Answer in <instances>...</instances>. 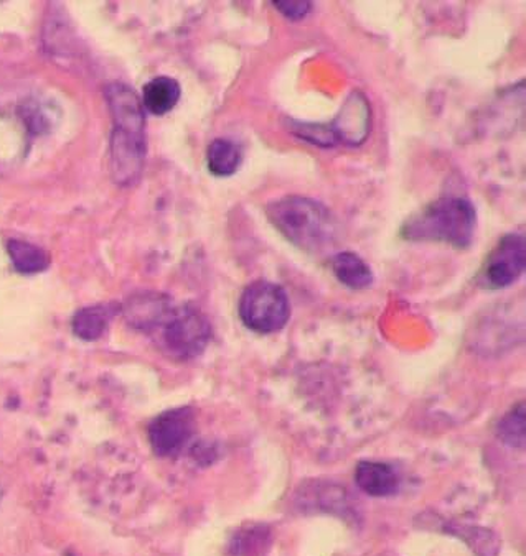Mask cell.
<instances>
[{"label":"cell","mask_w":526,"mask_h":556,"mask_svg":"<svg viewBox=\"0 0 526 556\" xmlns=\"http://www.w3.org/2000/svg\"><path fill=\"white\" fill-rule=\"evenodd\" d=\"M273 4L284 17L291 21H301L312 11V2L309 0H274Z\"/></svg>","instance_id":"17"},{"label":"cell","mask_w":526,"mask_h":556,"mask_svg":"<svg viewBox=\"0 0 526 556\" xmlns=\"http://www.w3.org/2000/svg\"><path fill=\"white\" fill-rule=\"evenodd\" d=\"M8 252L15 270L24 275L40 274L50 265L48 252L27 241L11 239L8 242Z\"/></svg>","instance_id":"15"},{"label":"cell","mask_w":526,"mask_h":556,"mask_svg":"<svg viewBox=\"0 0 526 556\" xmlns=\"http://www.w3.org/2000/svg\"><path fill=\"white\" fill-rule=\"evenodd\" d=\"M172 306V300L162 293H137L124 306V315L133 328L154 334Z\"/></svg>","instance_id":"9"},{"label":"cell","mask_w":526,"mask_h":556,"mask_svg":"<svg viewBox=\"0 0 526 556\" xmlns=\"http://www.w3.org/2000/svg\"><path fill=\"white\" fill-rule=\"evenodd\" d=\"M266 214L274 228L302 251H322L337 236L334 214L312 198H279L267 204Z\"/></svg>","instance_id":"3"},{"label":"cell","mask_w":526,"mask_h":556,"mask_svg":"<svg viewBox=\"0 0 526 556\" xmlns=\"http://www.w3.org/2000/svg\"><path fill=\"white\" fill-rule=\"evenodd\" d=\"M2 497H4V491H2V488H0V501H2Z\"/></svg>","instance_id":"18"},{"label":"cell","mask_w":526,"mask_h":556,"mask_svg":"<svg viewBox=\"0 0 526 556\" xmlns=\"http://www.w3.org/2000/svg\"><path fill=\"white\" fill-rule=\"evenodd\" d=\"M111 116V177L120 187L137 184L146 165V116L139 96L123 83H111L104 89Z\"/></svg>","instance_id":"1"},{"label":"cell","mask_w":526,"mask_h":556,"mask_svg":"<svg viewBox=\"0 0 526 556\" xmlns=\"http://www.w3.org/2000/svg\"><path fill=\"white\" fill-rule=\"evenodd\" d=\"M120 312L121 306L114 303L86 306L73 316V332L83 341L100 340L113 316Z\"/></svg>","instance_id":"11"},{"label":"cell","mask_w":526,"mask_h":556,"mask_svg":"<svg viewBox=\"0 0 526 556\" xmlns=\"http://www.w3.org/2000/svg\"><path fill=\"white\" fill-rule=\"evenodd\" d=\"M154 334L168 356L178 361L200 356L212 340V325L197 306H172Z\"/></svg>","instance_id":"4"},{"label":"cell","mask_w":526,"mask_h":556,"mask_svg":"<svg viewBox=\"0 0 526 556\" xmlns=\"http://www.w3.org/2000/svg\"><path fill=\"white\" fill-rule=\"evenodd\" d=\"M181 89L177 79L158 76L142 89V108L154 116H164L180 101Z\"/></svg>","instance_id":"12"},{"label":"cell","mask_w":526,"mask_h":556,"mask_svg":"<svg viewBox=\"0 0 526 556\" xmlns=\"http://www.w3.org/2000/svg\"><path fill=\"white\" fill-rule=\"evenodd\" d=\"M196 431V415L190 407L172 408L159 415L149 427V440L155 455L177 456Z\"/></svg>","instance_id":"7"},{"label":"cell","mask_w":526,"mask_h":556,"mask_svg":"<svg viewBox=\"0 0 526 556\" xmlns=\"http://www.w3.org/2000/svg\"><path fill=\"white\" fill-rule=\"evenodd\" d=\"M238 309L243 325L261 334L280 331L291 318L286 290L266 280H258L245 289Z\"/></svg>","instance_id":"5"},{"label":"cell","mask_w":526,"mask_h":556,"mask_svg":"<svg viewBox=\"0 0 526 556\" xmlns=\"http://www.w3.org/2000/svg\"><path fill=\"white\" fill-rule=\"evenodd\" d=\"M331 270L339 282L352 290H363L373 283V271L355 252H339L331 258Z\"/></svg>","instance_id":"13"},{"label":"cell","mask_w":526,"mask_h":556,"mask_svg":"<svg viewBox=\"0 0 526 556\" xmlns=\"http://www.w3.org/2000/svg\"><path fill=\"white\" fill-rule=\"evenodd\" d=\"M497 437L510 446H525L526 415L525 405L513 408L509 415L497 425Z\"/></svg>","instance_id":"16"},{"label":"cell","mask_w":526,"mask_h":556,"mask_svg":"<svg viewBox=\"0 0 526 556\" xmlns=\"http://www.w3.org/2000/svg\"><path fill=\"white\" fill-rule=\"evenodd\" d=\"M241 149L231 140H213L206 150V165L215 177H231L241 165Z\"/></svg>","instance_id":"14"},{"label":"cell","mask_w":526,"mask_h":556,"mask_svg":"<svg viewBox=\"0 0 526 556\" xmlns=\"http://www.w3.org/2000/svg\"><path fill=\"white\" fill-rule=\"evenodd\" d=\"M526 267L525 236L513 232L500 239L480 271V283L487 289H506L518 280Z\"/></svg>","instance_id":"6"},{"label":"cell","mask_w":526,"mask_h":556,"mask_svg":"<svg viewBox=\"0 0 526 556\" xmlns=\"http://www.w3.org/2000/svg\"><path fill=\"white\" fill-rule=\"evenodd\" d=\"M355 481L365 494L388 497L397 494L400 478L390 465L378 462H362L356 466Z\"/></svg>","instance_id":"10"},{"label":"cell","mask_w":526,"mask_h":556,"mask_svg":"<svg viewBox=\"0 0 526 556\" xmlns=\"http://www.w3.org/2000/svg\"><path fill=\"white\" fill-rule=\"evenodd\" d=\"M335 142L359 147L368 139L372 130V105L362 91H353L343 102L340 113L327 124Z\"/></svg>","instance_id":"8"},{"label":"cell","mask_w":526,"mask_h":556,"mask_svg":"<svg viewBox=\"0 0 526 556\" xmlns=\"http://www.w3.org/2000/svg\"><path fill=\"white\" fill-rule=\"evenodd\" d=\"M477 229V210L467 197L444 194L413 214L401 228V236L413 242H444L467 249Z\"/></svg>","instance_id":"2"}]
</instances>
